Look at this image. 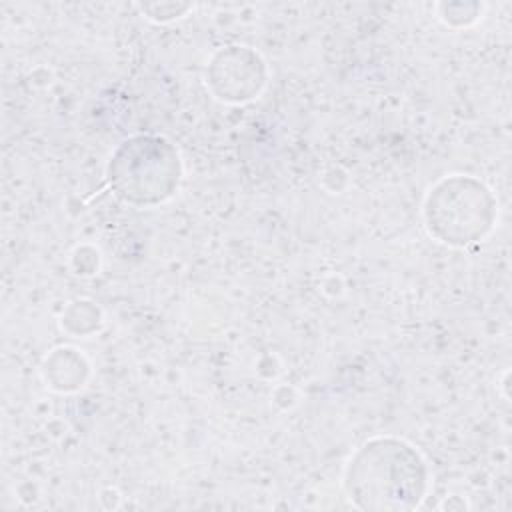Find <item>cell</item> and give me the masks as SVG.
Returning a JSON list of instances; mask_svg holds the SVG:
<instances>
[{
  "label": "cell",
  "instance_id": "cell-5",
  "mask_svg": "<svg viewBox=\"0 0 512 512\" xmlns=\"http://www.w3.org/2000/svg\"><path fill=\"white\" fill-rule=\"evenodd\" d=\"M44 380L58 392H74L88 378V362L76 348H56L42 364Z\"/></svg>",
  "mask_w": 512,
  "mask_h": 512
},
{
  "label": "cell",
  "instance_id": "cell-6",
  "mask_svg": "<svg viewBox=\"0 0 512 512\" xmlns=\"http://www.w3.org/2000/svg\"><path fill=\"white\" fill-rule=\"evenodd\" d=\"M140 8L146 14V18L154 22H170L174 18H182L190 10V4L166 2V4H142Z\"/></svg>",
  "mask_w": 512,
  "mask_h": 512
},
{
  "label": "cell",
  "instance_id": "cell-1",
  "mask_svg": "<svg viewBox=\"0 0 512 512\" xmlns=\"http://www.w3.org/2000/svg\"><path fill=\"white\" fill-rule=\"evenodd\" d=\"M342 486L358 510L406 512L424 502L430 470L420 450L408 440L374 436L350 456Z\"/></svg>",
  "mask_w": 512,
  "mask_h": 512
},
{
  "label": "cell",
  "instance_id": "cell-4",
  "mask_svg": "<svg viewBox=\"0 0 512 512\" xmlns=\"http://www.w3.org/2000/svg\"><path fill=\"white\" fill-rule=\"evenodd\" d=\"M268 78L262 56L242 44L214 52L206 66V86L220 102L244 104L264 90Z\"/></svg>",
  "mask_w": 512,
  "mask_h": 512
},
{
  "label": "cell",
  "instance_id": "cell-2",
  "mask_svg": "<svg viewBox=\"0 0 512 512\" xmlns=\"http://www.w3.org/2000/svg\"><path fill=\"white\" fill-rule=\"evenodd\" d=\"M106 180L112 194L130 206L150 208L162 204L180 186V152L160 134L130 136L112 152Z\"/></svg>",
  "mask_w": 512,
  "mask_h": 512
},
{
  "label": "cell",
  "instance_id": "cell-3",
  "mask_svg": "<svg viewBox=\"0 0 512 512\" xmlns=\"http://www.w3.org/2000/svg\"><path fill=\"white\" fill-rule=\"evenodd\" d=\"M422 216L432 238L452 248H464L492 232L498 202L482 180L468 174H450L430 186Z\"/></svg>",
  "mask_w": 512,
  "mask_h": 512
}]
</instances>
